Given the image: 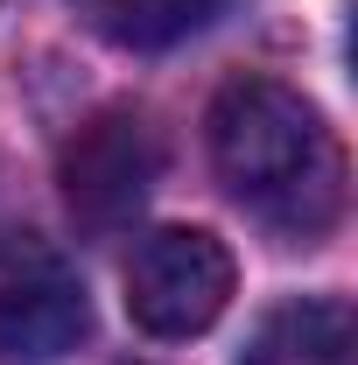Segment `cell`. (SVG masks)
Listing matches in <instances>:
<instances>
[{"label": "cell", "instance_id": "cell-1", "mask_svg": "<svg viewBox=\"0 0 358 365\" xmlns=\"http://www.w3.org/2000/svg\"><path fill=\"white\" fill-rule=\"evenodd\" d=\"M211 169L281 239H323L344 218V148L302 91L232 78L211 98Z\"/></svg>", "mask_w": 358, "mask_h": 365}, {"label": "cell", "instance_id": "cell-5", "mask_svg": "<svg viewBox=\"0 0 358 365\" xmlns=\"http://www.w3.org/2000/svg\"><path fill=\"white\" fill-rule=\"evenodd\" d=\"M358 330H352V309L337 295H310V302H281L239 365H352L358 351Z\"/></svg>", "mask_w": 358, "mask_h": 365}, {"label": "cell", "instance_id": "cell-2", "mask_svg": "<svg viewBox=\"0 0 358 365\" xmlns=\"http://www.w3.org/2000/svg\"><path fill=\"white\" fill-rule=\"evenodd\" d=\"M56 182H63V204H71L78 232L106 239V232L134 225V211L155 197V182H162V134L134 106H106V113H91L85 127L63 140Z\"/></svg>", "mask_w": 358, "mask_h": 365}, {"label": "cell", "instance_id": "cell-6", "mask_svg": "<svg viewBox=\"0 0 358 365\" xmlns=\"http://www.w3.org/2000/svg\"><path fill=\"white\" fill-rule=\"evenodd\" d=\"M78 14L113 49H176L218 14V0H78Z\"/></svg>", "mask_w": 358, "mask_h": 365}, {"label": "cell", "instance_id": "cell-4", "mask_svg": "<svg viewBox=\"0 0 358 365\" xmlns=\"http://www.w3.org/2000/svg\"><path fill=\"white\" fill-rule=\"evenodd\" d=\"M85 330H91V295L78 267L36 232L0 239V359L49 365L78 351Z\"/></svg>", "mask_w": 358, "mask_h": 365}, {"label": "cell", "instance_id": "cell-3", "mask_svg": "<svg viewBox=\"0 0 358 365\" xmlns=\"http://www.w3.org/2000/svg\"><path fill=\"white\" fill-rule=\"evenodd\" d=\"M232 281H239V267H232L218 232L162 225L127 260V317L148 337H197V330H211L225 317Z\"/></svg>", "mask_w": 358, "mask_h": 365}]
</instances>
